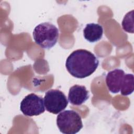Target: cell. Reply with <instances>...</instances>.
I'll return each mask as SVG.
<instances>
[{
	"label": "cell",
	"instance_id": "obj_1",
	"mask_svg": "<svg viewBox=\"0 0 134 134\" xmlns=\"http://www.w3.org/2000/svg\"><path fill=\"white\" fill-rule=\"evenodd\" d=\"M99 64L97 58L91 52L85 49L73 51L67 58L65 66L73 77L83 79L90 76Z\"/></svg>",
	"mask_w": 134,
	"mask_h": 134
},
{
	"label": "cell",
	"instance_id": "obj_2",
	"mask_svg": "<svg viewBox=\"0 0 134 134\" xmlns=\"http://www.w3.org/2000/svg\"><path fill=\"white\" fill-rule=\"evenodd\" d=\"M35 42L43 49H49L54 47L59 38V30L55 26L49 22L42 23L33 31Z\"/></svg>",
	"mask_w": 134,
	"mask_h": 134
},
{
	"label": "cell",
	"instance_id": "obj_3",
	"mask_svg": "<svg viewBox=\"0 0 134 134\" xmlns=\"http://www.w3.org/2000/svg\"><path fill=\"white\" fill-rule=\"evenodd\" d=\"M57 125L60 131L64 134H75L82 128L81 116L73 110H66L59 114Z\"/></svg>",
	"mask_w": 134,
	"mask_h": 134
},
{
	"label": "cell",
	"instance_id": "obj_4",
	"mask_svg": "<svg viewBox=\"0 0 134 134\" xmlns=\"http://www.w3.org/2000/svg\"><path fill=\"white\" fill-rule=\"evenodd\" d=\"M43 99L46 109L53 114L60 113L68 105V99L65 94L62 91L57 89L48 91L45 93Z\"/></svg>",
	"mask_w": 134,
	"mask_h": 134
},
{
	"label": "cell",
	"instance_id": "obj_5",
	"mask_svg": "<svg viewBox=\"0 0 134 134\" xmlns=\"http://www.w3.org/2000/svg\"><path fill=\"white\" fill-rule=\"evenodd\" d=\"M20 109L23 114L27 116L39 115L45 111L44 99L34 93L29 94L21 100Z\"/></svg>",
	"mask_w": 134,
	"mask_h": 134
},
{
	"label": "cell",
	"instance_id": "obj_6",
	"mask_svg": "<svg viewBox=\"0 0 134 134\" xmlns=\"http://www.w3.org/2000/svg\"><path fill=\"white\" fill-rule=\"evenodd\" d=\"M90 94L85 86L74 85L70 87L68 93V101L73 105L80 106L89 98Z\"/></svg>",
	"mask_w": 134,
	"mask_h": 134
},
{
	"label": "cell",
	"instance_id": "obj_7",
	"mask_svg": "<svg viewBox=\"0 0 134 134\" xmlns=\"http://www.w3.org/2000/svg\"><path fill=\"white\" fill-rule=\"evenodd\" d=\"M125 74L124 71L119 69H116L108 72L106 76V83L110 92L118 93L120 91Z\"/></svg>",
	"mask_w": 134,
	"mask_h": 134
},
{
	"label": "cell",
	"instance_id": "obj_8",
	"mask_svg": "<svg viewBox=\"0 0 134 134\" xmlns=\"http://www.w3.org/2000/svg\"><path fill=\"white\" fill-rule=\"evenodd\" d=\"M103 34V27L98 24H87L83 29L84 37L90 42H95L99 41L102 38Z\"/></svg>",
	"mask_w": 134,
	"mask_h": 134
},
{
	"label": "cell",
	"instance_id": "obj_9",
	"mask_svg": "<svg viewBox=\"0 0 134 134\" xmlns=\"http://www.w3.org/2000/svg\"><path fill=\"white\" fill-rule=\"evenodd\" d=\"M134 90V77L132 74H125L121 83L120 91L124 96L131 94Z\"/></svg>",
	"mask_w": 134,
	"mask_h": 134
},
{
	"label": "cell",
	"instance_id": "obj_10",
	"mask_svg": "<svg viewBox=\"0 0 134 134\" xmlns=\"http://www.w3.org/2000/svg\"><path fill=\"white\" fill-rule=\"evenodd\" d=\"M133 10L126 14L122 21V27L123 29L128 32L133 33Z\"/></svg>",
	"mask_w": 134,
	"mask_h": 134
}]
</instances>
